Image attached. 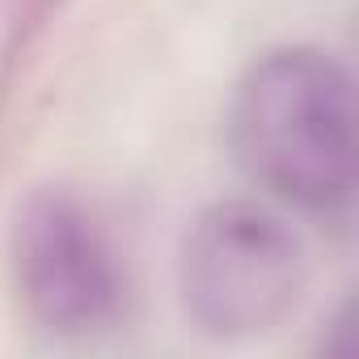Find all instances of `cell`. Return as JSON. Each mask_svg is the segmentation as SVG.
I'll return each mask as SVG.
<instances>
[{
  "label": "cell",
  "mask_w": 359,
  "mask_h": 359,
  "mask_svg": "<svg viewBox=\"0 0 359 359\" xmlns=\"http://www.w3.org/2000/svg\"><path fill=\"white\" fill-rule=\"evenodd\" d=\"M60 0H0V39H5V60H13L51 18Z\"/></svg>",
  "instance_id": "277c9868"
},
{
  "label": "cell",
  "mask_w": 359,
  "mask_h": 359,
  "mask_svg": "<svg viewBox=\"0 0 359 359\" xmlns=\"http://www.w3.org/2000/svg\"><path fill=\"white\" fill-rule=\"evenodd\" d=\"M9 287L47 342H97L127 313V271L97 208L72 187H34L9 224Z\"/></svg>",
  "instance_id": "3957f363"
},
{
  "label": "cell",
  "mask_w": 359,
  "mask_h": 359,
  "mask_svg": "<svg viewBox=\"0 0 359 359\" xmlns=\"http://www.w3.org/2000/svg\"><path fill=\"white\" fill-rule=\"evenodd\" d=\"M237 169L321 224H342L355 203V85L346 64L313 43L258 51L229 97Z\"/></svg>",
  "instance_id": "6da1fadb"
},
{
  "label": "cell",
  "mask_w": 359,
  "mask_h": 359,
  "mask_svg": "<svg viewBox=\"0 0 359 359\" xmlns=\"http://www.w3.org/2000/svg\"><path fill=\"white\" fill-rule=\"evenodd\" d=\"M177 304L195 334L250 342L275 334L309 287V254L292 220L258 199H216L187 224L173 262Z\"/></svg>",
  "instance_id": "7a4b0ae2"
}]
</instances>
